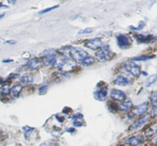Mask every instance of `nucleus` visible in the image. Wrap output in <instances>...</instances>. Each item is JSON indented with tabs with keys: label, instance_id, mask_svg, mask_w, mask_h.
Here are the masks:
<instances>
[{
	"label": "nucleus",
	"instance_id": "16",
	"mask_svg": "<svg viewBox=\"0 0 157 146\" xmlns=\"http://www.w3.org/2000/svg\"><path fill=\"white\" fill-rule=\"evenodd\" d=\"M143 142V139L140 136H133V137L130 138L127 141V143L128 145L132 146H136L141 143Z\"/></svg>",
	"mask_w": 157,
	"mask_h": 146
},
{
	"label": "nucleus",
	"instance_id": "21",
	"mask_svg": "<svg viewBox=\"0 0 157 146\" xmlns=\"http://www.w3.org/2000/svg\"><path fill=\"white\" fill-rule=\"evenodd\" d=\"M150 100L153 107L157 108V91H153L151 93L150 97Z\"/></svg>",
	"mask_w": 157,
	"mask_h": 146
},
{
	"label": "nucleus",
	"instance_id": "7",
	"mask_svg": "<svg viewBox=\"0 0 157 146\" xmlns=\"http://www.w3.org/2000/svg\"><path fill=\"white\" fill-rule=\"evenodd\" d=\"M69 58L67 57L64 56V55H61V56L58 57H55V59L54 61V63L52 65L54 66L56 68H58L59 70H62L63 67H64L66 64L68 62Z\"/></svg>",
	"mask_w": 157,
	"mask_h": 146
},
{
	"label": "nucleus",
	"instance_id": "12",
	"mask_svg": "<svg viewBox=\"0 0 157 146\" xmlns=\"http://www.w3.org/2000/svg\"><path fill=\"white\" fill-rule=\"evenodd\" d=\"M136 41L139 43H149L153 41L155 38L152 35H135Z\"/></svg>",
	"mask_w": 157,
	"mask_h": 146
},
{
	"label": "nucleus",
	"instance_id": "14",
	"mask_svg": "<svg viewBox=\"0 0 157 146\" xmlns=\"http://www.w3.org/2000/svg\"><path fill=\"white\" fill-rule=\"evenodd\" d=\"M149 119H150V116H149V115H146V116H143V117H141L140 119H138L137 121H136V122L133 124L132 129H135L140 128V127H141L142 125H144V124L149 120Z\"/></svg>",
	"mask_w": 157,
	"mask_h": 146
},
{
	"label": "nucleus",
	"instance_id": "19",
	"mask_svg": "<svg viewBox=\"0 0 157 146\" xmlns=\"http://www.w3.org/2000/svg\"><path fill=\"white\" fill-rule=\"evenodd\" d=\"M20 81L24 84H32L34 81V77L31 74H25L20 78Z\"/></svg>",
	"mask_w": 157,
	"mask_h": 146
},
{
	"label": "nucleus",
	"instance_id": "25",
	"mask_svg": "<svg viewBox=\"0 0 157 146\" xmlns=\"http://www.w3.org/2000/svg\"><path fill=\"white\" fill-rule=\"evenodd\" d=\"M48 85H44L40 88L39 90V94L40 95H43L45 94L46 92L48 91Z\"/></svg>",
	"mask_w": 157,
	"mask_h": 146
},
{
	"label": "nucleus",
	"instance_id": "18",
	"mask_svg": "<svg viewBox=\"0 0 157 146\" xmlns=\"http://www.w3.org/2000/svg\"><path fill=\"white\" fill-rule=\"evenodd\" d=\"M95 62V59L91 56H87L83 60V61L81 62V64L84 67H89V66L92 65Z\"/></svg>",
	"mask_w": 157,
	"mask_h": 146
},
{
	"label": "nucleus",
	"instance_id": "23",
	"mask_svg": "<svg viewBox=\"0 0 157 146\" xmlns=\"http://www.w3.org/2000/svg\"><path fill=\"white\" fill-rule=\"evenodd\" d=\"M146 24L144 21H140V24H138L137 27H130V29L133 31H139V30H141V29L144 28V27H145Z\"/></svg>",
	"mask_w": 157,
	"mask_h": 146
},
{
	"label": "nucleus",
	"instance_id": "33",
	"mask_svg": "<svg viewBox=\"0 0 157 146\" xmlns=\"http://www.w3.org/2000/svg\"><path fill=\"white\" fill-rule=\"evenodd\" d=\"M156 143H157V140H156Z\"/></svg>",
	"mask_w": 157,
	"mask_h": 146
},
{
	"label": "nucleus",
	"instance_id": "10",
	"mask_svg": "<svg viewBox=\"0 0 157 146\" xmlns=\"http://www.w3.org/2000/svg\"><path fill=\"white\" fill-rule=\"evenodd\" d=\"M113 83H114L116 85L125 87V86H127L130 84V81L128 77H125L124 75L120 74V75H117V76L115 77L114 80H113Z\"/></svg>",
	"mask_w": 157,
	"mask_h": 146
},
{
	"label": "nucleus",
	"instance_id": "24",
	"mask_svg": "<svg viewBox=\"0 0 157 146\" xmlns=\"http://www.w3.org/2000/svg\"><path fill=\"white\" fill-rule=\"evenodd\" d=\"M58 7H59V6H58V5H56V6H52V7L47 8V9H44V10L41 11V12H39V14H40V15H41V14L47 13V12H50V11H52V10H54V9H58Z\"/></svg>",
	"mask_w": 157,
	"mask_h": 146
},
{
	"label": "nucleus",
	"instance_id": "11",
	"mask_svg": "<svg viewBox=\"0 0 157 146\" xmlns=\"http://www.w3.org/2000/svg\"><path fill=\"white\" fill-rule=\"evenodd\" d=\"M148 110V103H144L140 105L136 106L133 110V113L136 116H142L143 114L146 113Z\"/></svg>",
	"mask_w": 157,
	"mask_h": 146
},
{
	"label": "nucleus",
	"instance_id": "20",
	"mask_svg": "<svg viewBox=\"0 0 157 146\" xmlns=\"http://www.w3.org/2000/svg\"><path fill=\"white\" fill-rule=\"evenodd\" d=\"M154 56H149V55H142V56H138L136 58H133L132 61H147L150 59H153Z\"/></svg>",
	"mask_w": 157,
	"mask_h": 146
},
{
	"label": "nucleus",
	"instance_id": "1",
	"mask_svg": "<svg viewBox=\"0 0 157 146\" xmlns=\"http://www.w3.org/2000/svg\"><path fill=\"white\" fill-rule=\"evenodd\" d=\"M96 58L100 62H107L113 59L114 57V54L110 51V47L108 45L102 46L100 49H98L96 52Z\"/></svg>",
	"mask_w": 157,
	"mask_h": 146
},
{
	"label": "nucleus",
	"instance_id": "27",
	"mask_svg": "<svg viewBox=\"0 0 157 146\" xmlns=\"http://www.w3.org/2000/svg\"><path fill=\"white\" fill-rule=\"evenodd\" d=\"M92 32H93L92 28H87L83 29V30L80 31V32H78V34H80V35H81V34H90V33H91Z\"/></svg>",
	"mask_w": 157,
	"mask_h": 146
},
{
	"label": "nucleus",
	"instance_id": "32",
	"mask_svg": "<svg viewBox=\"0 0 157 146\" xmlns=\"http://www.w3.org/2000/svg\"><path fill=\"white\" fill-rule=\"evenodd\" d=\"M4 15H5V14H2V15H0V18H2V17L4 16Z\"/></svg>",
	"mask_w": 157,
	"mask_h": 146
},
{
	"label": "nucleus",
	"instance_id": "9",
	"mask_svg": "<svg viewBox=\"0 0 157 146\" xmlns=\"http://www.w3.org/2000/svg\"><path fill=\"white\" fill-rule=\"evenodd\" d=\"M43 65V61L38 58H32L28 63V67L32 70L39 69Z\"/></svg>",
	"mask_w": 157,
	"mask_h": 146
},
{
	"label": "nucleus",
	"instance_id": "2",
	"mask_svg": "<svg viewBox=\"0 0 157 146\" xmlns=\"http://www.w3.org/2000/svg\"><path fill=\"white\" fill-rule=\"evenodd\" d=\"M69 54L71 59L76 62H82L83 60L88 56L87 52L81 47H71L69 51Z\"/></svg>",
	"mask_w": 157,
	"mask_h": 146
},
{
	"label": "nucleus",
	"instance_id": "17",
	"mask_svg": "<svg viewBox=\"0 0 157 146\" xmlns=\"http://www.w3.org/2000/svg\"><path fill=\"white\" fill-rule=\"evenodd\" d=\"M132 107H133V103H132L130 100H129L121 103V105H120L119 109L120 110H121V111L125 112V111H128V110H130V109H132Z\"/></svg>",
	"mask_w": 157,
	"mask_h": 146
},
{
	"label": "nucleus",
	"instance_id": "3",
	"mask_svg": "<svg viewBox=\"0 0 157 146\" xmlns=\"http://www.w3.org/2000/svg\"><path fill=\"white\" fill-rule=\"evenodd\" d=\"M124 69H125L127 73H130L131 76H133V77H138L140 75L141 70L140 67L137 65V64H135L133 61H129L127 62L124 66Z\"/></svg>",
	"mask_w": 157,
	"mask_h": 146
},
{
	"label": "nucleus",
	"instance_id": "13",
	"mask_svg": "<svg viewBox=\"0 0 157 146\" xmlns=\"http://www.w3.org/2000/svg\"><path fill=\"white\" fill-rule=\"evenodd\" d=\"M72 119H73L74 122L73 124L75 127H81L84 124H83V119H84V116L81 113H77V114L74 115L72 116Z\"/></svg>",
	"mask_w": 157,
	"mask_h": 146
},
{
	"label": "nucleus",
	"instance_id": "31",
	"mask_svg": "<svg viewBox=\"0 0 157 146\" xmlns=\"http://www.w3.org/2000/svg\"><path fill=\"white\" fill-rule=\"evenodd\" d=\"M4 63H9V62H12V60H4L3 61Z\"/></svg>",
	"mask_w": 157,
	"mask_h": 146
},
{
	"label": "nucleus",
	"instance_id": "29",
	"mask_svg": "<svg viewBox=\"0 0 157 146\" xmlns=\"http://www.w3.org/2000/svg\"><path fill=\"white\" fill-rule=\"evenodd\" d=\"M16 42H17L16 41H13V40H9V41H6V44H16Z\"/></svg>",
	"mask_w": 157,
	"mask_h": 146
},
{
	"label": "nucleus",
	"instance_id": "6",
	"mask_svg": "<svg viewBox=\"0 0 157 146\" xmlns=\"http://www.w3.org/2000/svg\"><path fill=\"white\" fill-rule=\"evenodd\" d=\"M84 45L86 47L91 50H98L103 46V42L100 38H95L87 41Z\"/></svg>",
	"mask_w": 157,
	"mask_h": 146
},
{
	"label": "nucleus",
	"instance_id": "28",
	"mask_svg": "<svg viewBox=\"0 0 157 146\" xmlns=\"http://www.w3.org/2000/svg\"><path fill=\"white\" fill-rule=\"evenodd\" d=\"M151 114L153 115V116H157V108H155L154 107V109L152 110Z\"/></svg>",
	"mask_w": 157,
	"mask_h": 146
},
{
	"label": "nucleus",
	"instance_id": "8",
	"mask_svg": "<svg viewBox=\"0 0 157 146\" xmlns=\"http://www.w3.org/2000/svg\"><path fill=\"white\" fill-rule=\"evenodd\" d=\"M107 96V89L105 87L99 89L94 93V97L98 101H105Z\"/></svg>",
	"mask_w": 157,
	"mask_h": 146
},
{
	"label": "nucleus",
	"instance_id": "5",
	"mask_svg": "<svg viewBox=\"0 0 157 146\" xmlns=\"http://www.w3.org/2000/svg\"><path fill=\"white\" fill-rule=\"evenodd\" d=\"M110 98L113 101L116 102H124V100L127 98V95L124 91L117 89H113L110 92Z\"/></svg>",
	"mask_w": 157,
	"mask_h": 146
},
{
	"label": "nucleus",
	"instance_id": "22",
	"mask_svg": "<svg viewBox=\"0 0 157 146\" xmlns=\"http://www.w3.org/2000/svg\"><path fill=\"white\" fill-rule=\"evenodd\" d=\"M156 81H157V73L156 74L152 75V76H150V77L147 79V83H146V86H147V87H150V86H151L152 84H155Z\"/></svg>",
	"mask_w": 157,
	"mask_h": 146
},
{
	"label": "nucleus",
	"instance_id": "26",
	"mask_svg": "<svg viewBox=\"0 0 157 146\" xmlns=\"http://www.w3.org/2000/svg\"><path fill=\"white\" fill-rule=\"evenodd\" d=\"M2 93L5 95L10 93V88H9V86H4V87H2Z\"/></svg>",
	"mask_w": 157,
	"mask_h": 146
},
{
	"label": "nucleus",
	"instance_id": "34",
	"mask_svg": "<svg viewBox=\"0 0 157 146\" xmlns=\"http://www.w3.org/2000/svg\"><path fill=\"white\" fill-rule=\"evenodd\" d=\"M20 146H21V145H20Z\"/></svg>",
	"mask_w": 157,
	"mask_h": 146
},
{
	"label": "nucleus",
	"instance_id": "30",
	"mask_svg": "<svg viewBox=\"0 0 157 146\" xmlns=\"http://www.w3.org/2000/svg\"><path fill=\"white\" fill-rule=\"evenodd\" d=\"M17 0H8V2H9L10 4H15V2H16Z\"/></svg>",
	"mask_w": 157,
	"mask_h": 146
},
{
	"label": "nucleus",
	"instance_id": "4",
	"mask_svg": "<svg viewBox=\"0 0 157 146\" xmlns=\"http://www.w3.org/2000/svg\"><path fill=\"white\" fill-rule=\"evenodd\" d=\"M117 43L120 48L127 49L131 44V41L130 38L126 35H119L116 37Z\"/></svg>",
	"mask_w": 157,
	"mask_h": 146
},
{
	"label": "nucleus",
	"instance_id": "15",
	"mask_svg": "<svg viewBox=\"0 0 157 146\" xmlns=\"http://www.w3.org/2000/svg\"><path fill=\"white\" fill-rule=\"evenodd\" d=\"M22 89V85H21V84H15V85H14L13 87L10 89V94L12 95L13 97H18V96H19L20 93H21Z\"/></svg>",
	"mask_w": 157,
	"mask_h": 146
}]
</instances>
